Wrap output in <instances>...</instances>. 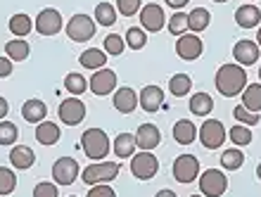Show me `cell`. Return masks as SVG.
I'll list each match as a JSON object with an SVG mask.
<instances>
[{"label": "cell", "mask_w": 261, "mask_h": 197, "mask_svg": "<svg viewBox=\"0 0 261 197\" xmlns=\"http://www.w3.org/2000/svg\"><path fill=\"white\" fill-rule=\"evenodd\" d=\"M117 10L124 17H133L140 12V0H117Z\"/></svg>", "instance_id": "7bdbcfd3"}, {"label": "cell", "mask_w": 261, "mask_h": 197, "mask_svg": "<svg viewBox=\"0 0 261 197\" xmlns=\"http://www.w3.org/2000/svg\"><path fill=\"white\" fill-rule=\"evenodd\" d=\"M64 88L69 90V93H71V95H81V93H86V88H88V83H86V79H83L81 74H74V71H71V74H67L64 76Z\"/></svg>", "instance_id": "d590c367"}, {"label": "cell", "mask_w": 261, "mask_h": 197, "mask_svg": "<svg viewBox=\"0 0 261 197\" xmlns=\"http://www.w3.org/2000/svg\"><path fill=\"white\" fill-rule=\"evenodd\" d=\"M256 178H259V181H261V164H259V166H256Z\"/></svg>", "instance_id": "f907efd6"}, {"label": "cell", "mask_w": 261, "mask_h": 197, "mask_svg": "<svg viewBox=\"0 0 261 197\" xmlns=\"http://www.w3.org/2000/svg\"><path fill=\"white\" fill-rule=\"evenodd\" d=\"M233 116H235V121L242 124V126H256V124H259V114H256V112L245 109L242 105L233 109Z\"/></svg>", "instance_id": "ab89813d"}, {"label": "cell", "mask_w": 261, "mask_h": 197, "mask_svg": "<svg viewBox=\"0 0 261 197\" xmlns=\"http://www.w3.org/2000/svg\"><path fill=\"white\" fill-rule=\"evenodd\" d=\"M62 14H60V10H55V7H45V10H41L38 12V17H36V31L41 36H55L62 31Z\"/></svg>", "instance_id": "30bf717a"}, {"label": "cell", "mask_w": 261, "mask_h": 197, "mask_svg": "<svg viewBox=\"0 0 261 197\" xmlns=\"http://www.w3.org/2000/svg\"><path fill=\"white\" fill-rule=\"evenodd\" d=\"M36 162V155L34 150L27 147V145H14L12 150H10V164H12L17 171H27L31 169Z\"/></svg>", "instance_id": "d6986e66"}, {"label": "cell", "mask_w": 261, "mask_h": 197, "mask_svg": "<svg viewBox=\"0 0 261 197\" xmlns=\"http://www.w3.org/2000/svg\"><path fill=\"white\" fill-rule=\"evenodd\" d=\"M138 105L145 109V112H159V109L164 107V90L159 88V86H145L140 90V95H138Z\"/></svg>", "instance_id": "2e32d148"}, {"label": "cell", "mask_w": 261, "mask_h": 197, "mask_svg": "<svg viewBox=\"0 0 261 197\" xmlns=\"http://www.w3.org/2000/svg\"><path fill=\"white\" fill-rule=\"evenodd\" d=\"M95 19L88 17V14H74L71 19L67 21V36L71 38L74 43H86L95 36Z\"/></svg>", "instance_id": "5b68a950"}, {"label": "cell", "mask_w": 261, "mask_h": 197, "mask_svg": "<svg viewBox=\"0 0 261 197\" xmlns=\"http://www.w3.org/2000/svg\"><path fill=\"white\" fill-rule=\"evenodd\" d=\"M14 188H17V176H14V171L7 169V166H0V197L14 192Z\"/></svg>", "instance_id": "8d00e7d4"}, {"label": "cell", "mask_w": 261, "mask_h": 197, "mask_svg": "<svg viewBox=\"0 0 261 197\" xmlns=\"http://www.w3.org/2000/svg\"><path fill=\"white\" fill-rule=\"evenodd\" d=\"M7 112H10V105H7L5 97H0V121L7 116Z\"/></svg>", "instance_id": "bcb514c9"}, {"label": "cell", "mask_w": 261, "mask_h": 197, "mask_svg": "<svg viewBox=\"0 0 261 197\" xmlns=\"http://www.w3.org/2000/svg\"><path fill=\"white\" fill-rule=\"evenodd\" d=\"M62 136V131L55 121H41L36 124V140L41 145H55Z\"/></svg>", "instance_id": "cb8c5ba5"}, {"label": "cell", "mask_w": 261, "mask_h": 197, "mask_svg": "<svg viewBox=\"0 0 261 197\" xmlns=\"http://www.w3.org/2000/svg\"><path fill=\"white\" fill-rule=\"evenodd\" d=\"M10 31L14 34V38H24V36H29L31 34V29H34V19L29 17V14H24V12H17V14H12L10 17Z\"/></svg>", "instance_id": "484cf974"}, {"label": "cell", "mask_w": 261, "mask_h": 197, "mask_svg": "<svg viewBox=\"0 0 261 197\" xmlns=\"http://www.w3.org/2000/svg\"><path fill=\"white\" fill-rule=\"evenodd\" d=\"M95 24H100V27H114L117 24V7L112 5V3H97Z\"/></svg>", "instance_id": "f546056e"}, {"label": "cell", "mask_w": 261, "mask_h": 197, "mask_svg": "<svg viewBox=\"0 0 261 197\" xmlns=\"http://www.w3.org/2000/svg\"><path fill=\"white\" fill-rule=\"evenodd\" d=\"M124 41L130 50H140V48H145V43H147V31H145L143 27H130V29H126Z\"/></svg>", "instance_id": "836d02e7"}, {"label": "cell", "mask_w": 261, "mask_h": 197, "mask_svg": "<svg viewBox=\"0 0 261 197\" xmlns=\"http://www.w3.org/2000/svg\"><path fill=\"white\" fill-rule=\"evenodd\" d=\"M71 197H74V195H71Z\"/></svg>", "instance_id": "9f6ffc18"}, {"label": "cell", "mask_w": 261, "mask_h": 197, "mask_svg": "<svg viewBox=\"0 0 261 197\" xmlns=\"http://www.w3.org/2000/svg\"><path fill=\"white\" fill-rule=\"evenodd\" d=\"M169 34H173V36L188 34V14L186 12L171 14V19H169Z\"/></svg>", "instance_id": "f35d334b"}, {"label": "cell", "mask_w": 261, "mask_h": 197, "mask_svg": "<svg viewBox=\"0 0 261 197\" xmlns=\"http://www.w3.org/2000/svg\"><path fill=\"white\" fill-rule=\"evenodd\" d=\"M112 150H114V155H117L119 159H130L138 150L136 136H133V133H119V136L114 138V143H112Z\"/></svg>", "instance_id": "7402d4cb"}, {"label": "cell", "mask_w": 261, "mask_h": 197, "mask_svg": "<svg viewBox=\"0 0 261 197\" xmlns=\"http://www.w3.org/2000/svg\"><path fill=\"white\" fill-rule=\"evenodd\" d=\"M173 178L178 183L188 185L199 178V159L195 155H180L173 162Z\"/></svg>", "instance_id": "ba28073f"}, {"label": "cell", "mask_w": 261, "mask_h": 197, "mask_svg": "<svg viewBox=\"0 0 261 197\" xmlns=\"http://www.w3.org/2000/svg\"><path fill=\"white\" fill-rule=\"evenodd\" d=\"M242 95V107L249 109V112H256L261 114V83H252V86H245Z\"/></svg>", "instance_id": "d4e9b609"}, {"label": "cell", "mask_w": 261, "mask_h": 197, "mask_svg": "<svg viewBox=\"0 0 261 197\" xmlns=\"http://www.w3.org/2000/svg\"><path fill=\"white\" fill-rule=\"evenodd\" d=\"M195 138H197V126L190 119H178L173 126V140L178 145H190L195 143Z\"/></svg>", "instance_id": "603a6c76"}, {"label": "cell", "mask_w": 261, "mask_h": 197, "mask_svg": "<svg viewBox=\"0 0 261 197\" xmlns=\"http://www.w3.org/2000/svg\"><path fill=\"white\" fill-rule=\"evenodd\" d=\"M214 3H228V0H214Z\"/></svg>", "instance_id": "816d5d0a"}, {"label": "cell", "mask_w": 261, "mask_h": 197, "mask_svg": "<svg viewBox=\"0 0 261 197\" xmlns=\"http://www.w3.org/2000/svg\"><path fill=\"white\" fill-rule=\"evenodd\" d=\"M164 24H166V14H164V10H162V5L150 3V5H145L143 10H140V27H143L145 31L157 34V31L164 29Z\"/></svg>", "instance_id": "7c38bea8"}, {"label": "cell", "mask_w": 261, "mask_h": 197, "mask_svg": "<svg viewBox=\"0 0 261 197\" xmlns=\"http://www.w3.org/2000/svg\"><path fill=\"white\" fill-rule=\"evenodd\" d=\"M169 7H173V10H180V7H186L188 5V0H164Z\"/></svg>", "instance_id": "7dc6e473"}, {"label": "cell", "mask_w": 261, "mask_h": 197, "mask_svg": "<svg viewBox=\"0 0 261 197\" xmlns=\"http://www.w3.org/2000/svg\"><path fill=\"white\" fill-rule=\"evenodd\" d=\"M245 3H254V0H245Z\"/></svg>", "instance_id": "11a10c76"}, {"label": "cell", "mask_w": 261, "mask_h": 197, "mask_svg": "<svg viewBox=\"0 0 261 197\" xmlns=\"http://www.w3.org/2000/svg\"><path fill=\"white\" fill-rule=\"evenodd\" d=\"M216 90H219L223 97H235L240 95L245 86H247V69L240 67V64H223V67L216 71Z\"/></svg>", "instance_id": "6da1fadb"}, {"label": "cell", "mask_w": 261, "mask_h": 197, "mask_svg": "<svg viewBox=\"0 0 261 197\" xmlns=\"http://www.w3.org/2000/svg\"><path fill=\"white\" fill-rule=\"evenodd\" d=\"M228 138H230V143L238 145V147H245V145L252 143V129L249 126H242V124H238V126H233V129L228 131Z\"/></svg>", "instance_id": "e575fe53"}, {"label": "cell", "mask_w": 261, "mask_h": 197, "mask_svg": "<svg viewBox=\"0 0 261 197\" xmlns=\"http://www.w3.org/2000/svg\"><path fill=\"white\" fill-rule=\"evenodd\" d=\"M119 169H121V166H119L117 162H95V164H90V166H86L81 178L86 185L110 183V181H114V178L119 176Z\"/></svg>", "instance_id": "3957f363"}, {"label": "cell", "mask_w": 261, "mask_h": 197, "mask_svg": "<svg viewBox=\"0 0 261 197\" xmlns=\"http://www.w3.org/2000/svg\"><path fill=\"white\" fill-rule=\"evenodd\" d=\"M212 109H214V100L209 93H195V95L190 97V112H193V114L206 119V114H209Z\"/></svg>", "instance_id": "4dcf8cb0"}, {"label": "cell", "mask_w": 261, "mask_h": 197, "mask_svg": "<svg viewBox=\"0 0 261 197\" xmlns=\"http://www.w3.org/2000/svg\"><path fill=\"white\" fill-rule=\"evenodd\" d=\"M81 150L90 162H102L105 157L110 155L112 145L102 129H88V131H83V136H81Z\"/></svg>", "instance_id": "7a4b0ae2"}, {"label": "cell", "mask_w": 261, "mask_h": 197, "mask_svg": "<svg viewBox=\"0 0 261 197\" xmlns=\"http://www.w3.org/2000/svg\"><path fill=\"white\" fill-rule=\"evenodd\" d=\"M34 197H60L57 183H48V181H41V183L34 188Z\"/></svg>", "instance_id": "b9f144b4"}, {"label": "cell", "mask_w": 261, "mask_h": 197, "mask_svg": "<svg viewBox=\"0 0 261 197\" xmlns=\"http://www.w3.org/2000/svg\"><path fill=\"white\" fill-rule=\"evenodd\" d=\"M162 143V133L154 124H143L136 133V145L138 150H145V152H152V150L157 147Z\"/></svg>", "instance_id": "e0dca14e"}, {"label": "cell", "mask_w": 261, "mask_h": 197, "mask_svg": "<svg viewBox=\"0 0 261 197\" xmlns=\"http://www.w3.org/2000/svg\"><path fill=\"white\" fill-rule=\"evenodd\" d=\"M245 164V155H242L240 147H230L221 155V166L226 171H238Z\"/></svg>", "instance_id": "d6a6232c"}, {"label": "cell", "mask_w": 261, "mask_h": 197, "mask_svg": "<svg viewBox=\"0 0 261 197\" xmlns=\"http://www.w3.org/2000/svg\"><path fill=\"white\" fill-rule=\"evenodd\" d=\"M88 197H117V192H114V188L107 183H97L93 185L88 190Z\"/></svg>", "instance_id": "ee69618b"}, {"label": "cell", "mask_w": 261, "mask_h": 197, "mask_svg": "<svg viewBox=\"0 0 261 197\" xmlns=\"http://www.w3.org/2000/svg\"><path fill=\"white\" fill-rule=\"evenodd\" d=\"M21 116H24V121H29V124H41V121H45V116H48V107H45L43 100L31 97V100H27L21 105Z\"/></svg>", "instance_id": "ffe728a7"}, {"label": "cell", "mask_w": 261, "mask_h": 197, "mask_svg": "<svg viewBox=\"0 0 261 197\" xmlns=\"http://www.w3.org/2000/svg\"><path fill=\"white\" fill-rule=\"evenodd\" d=\"M256 45L261 48V27H259V31H256Z\"/></svg>", "instance_id": "681fc988"}, {"label": "cell", "mask_w": 261, "mask_h": 197, "mask_svg": "<svg viewBox=\"0 0 261 197\" xmlns=\"http://www.w3.org/2000/svg\"><path fill=\"white\" fill-rule=\"evenodd\" d=\"M5 53L12 62H24L29 57V53H31V45L24 38H14V41L5 43Z\"/></svg>", "instance_id": "f1b7e54d"}, {"label": "cell", "mask_w": 261, "mask_h": 197, "mask_svg": "<svg viewBox=\"0 0 261 197\" xmlns=\"http://www.w3.org/2000/svg\"><path fill=\"white\" fill-rule=\"evenodd\" d=\"M190 197H204V195H190Z\"/></svg>", "instance_id": "db71d44e"}, {"label": "cell", "mask_w": 261, "mask_h": 197, "mask_svg": "<svg viewBox=\"0 0 261 197\" xmlns=\"http://www.w3.org/2000/svg\"><path fill=\"white\" fill-rule=\"evenodd\" d=\"M209 21H212V12L204 10V7H195L193 12L188 14V29H190L193 34L204 31V29L209 27Z\"/></svg>", "instance_id": "83f0119b"}, {"label": "cell", "mask_w": 261, "mask_h": 197, "mask_svg": "<svg viewBox=\"0 0 261 197\" xmlns=\"http://www.w3.org/2000/svg\"><path fill=\"white\" fill-rule=\"evenodd\" d=\"M197 138L206 150H216L226 140V126L219 119H204V124L197 131Z\"/></svg>", "instance_id": "52a82bcc"}, {"label": "cell", "mask_w": 261, "mask_h": 197, "mask_svg": "<svg viewBox=\"0 0 261 197\" xmlns=\"http://www.w3.org/2000/svg\"><path fill=\"white\" fill-rule=\"evenodd\" d=\"M202 50H204V45H202V38L197 34H183L176 41V53H178L180 60H188V62L197 60L202 55Z\"/></svg>", "instance_id": "5bb4252c"}, {"label": "cell", "mask_w": 261, "mask_h": 197, "mask_svg": "<svg viewBox=\"0 0 261 197\" xmlns=\"http://www.w3.org/2000/svg\"><path fill=\"white\" fill-rule=\"evenodd\" d=\"M169 90H171V95L176 97H186L190 90H193V79L188 74H173L171 81H169Z\"/></svg>", "instance_id": "1f68e13d"}, {"label": "cell", "mask_w": 261, "mask_h": 197, "mask_svg": "<svg viewBox=\"0 0 261 197\" xmlns=\"http://www.w3.org/2000/svg\"><path fill=\"white\" fill-rule=\"evenodd\" d=\"M154 197H178V195H176V192H173V190H159Z\"/></svg>", "instance_id": "c3c4849f"}, {"label": "cell", "mask_w": 261, "mask_h": 197, "mask_svg": "<svg viewBox=\"0 0 261 197\" xmlns=\"http://www.w3.org/2000/svg\"><path fill=\"white\" fill-rule=\"evenodd\" d=\"M17 136H19L17 124L0 121V145H14V143H17Z\"/></svg>", "instance_id": "74e56055"}, {"label": "cell", "mask_w": 261, "mask_h": 197, "mask_svg": "<svg viewBox=\"0 0 261 197\" xmlns=\"http://www.w3.org/2000/svg\"><path fill=\"white\" fill-rule=\"evenodd\" d=\"M259 83H261V67H259Z\"/></svg>", "instance_id": "f5cc1de1"}, {"label": "cell", "mask_w": 261, "mask_h": 197, "mask_svg": "<svg viewBox=\"0 0 261 197\" xmlns=\"http://www.w3.org/2000/svg\"><path fill=\"white\" fill-rule=\"evenodd\" d=\"M12 74V60L10 57H0V79H7Z\"/></svg>", "instance_id": "f6af8a7d"}, {"label": "cell", "mask_w": 261, "mask_h": 197, "mask_svg": "<svg viewBox=\"0 0 261 197\" xmlns=\"http://www.w3.org/2000/svg\"><path fill=\"white\" fill-rule=\"evenodd\" d=\"M157 171H159V159L152 152L140 150L138 155L130 157V174L138 181H150V178L157 176Z\"/></svg>", "instance_id": "277c9868"}, {"label": "cell", "mask_w": 261, "mask_h": 197, "mask_svg": "<svg viewBox=\"0 0 261 197\" xmlns=\"http://www.w3.org/2000/svg\"><path fill=\"white\" fill-rule=\"evenodd\" d=\"M57 114H60V121H62L64 126H79V124L86 119V105H83L76 95H71V97L60 102Z\"/></svg>", "instance_id": "9c48e42d"}, {"label": "cell", "mask_w": 261, "mask_h": 197, "mask_svg": "<svg viewBox=\"0 0 261 197\" xmlns=\"http://www.w3.org/2000/svg\"><path fill=\"white\" fill-rule=\"evenodd\" d=\"M259 53L261 48L256 45V41H249V38H242L233 45V57H235V64L240 67H252L259 62Z\"/></svg>", "instance_id": "4fadbf2b"}, {"label": "cell", "mask_w": 261, "mask_h": 197, "mask_svg": "<svg viewBox=\"0 0 261 197\" xmlns=\"http://www.w3.org/2000/svg\"><path fill=\"white\" fill-rule=\"evenodd\" d=\"M88 86L95 95H100V97L110 95L112 90H117V74H114L112 69H97Z\"/></svg>", "instance_id": "9a60e30c"}, {"label": "cell", "mask_w": 261, "mask_h": 197, "mask_svg": "<svg viewBox=\"0 0 261 197\" xmlns=\"http://www.w3.org/2000/svg\"><path fill=\"white\" fill-rule=\"evenodd\" d=\"M53 178L57 185H71L79 178V162L74 157H60L53 164Z\"/></svg>", "instance_id": "8fae6325"}, {"label": "cell", "mask_w": 261, "mask_h": 197, "mask_svg": "<svg viewBox=\"0 0 261 197\" xmlns=\"http://www.w3.org/2000/svg\"><path fill=\"white\" fill-rule=\"evenodd\" d=\"M79 62H81L83 69H105V64H107V53H105V50H97V48H88L81 53Z\"/></svg>", "instance_id": "4316f807"}, {"label": "cell", "mask_w": 261, "mask_h": 197, "mask_svg": "<svg viewBox=\"0 0 261 197\" xmlns=\"http://www.w3.org/2000/svg\"><path fill=\"white\" fill-rule=\"evenodd\" d=\"M114 107L121 114H130L138 107V93L133 88H117L114 90Z\"/></svg>", "instance_id": "44dd1931"}, {"label": "cell", "mask_w": 261, "mask_h": 197, "mask_svg": "<svg viewBox=\"0 0 261 197\" xmlns=\"http://www.w3.org/2000/svg\"><path fill=\"white\" fill-rule=\"evenodd\" d=\"M199 190L204 197H221L228 190V178L221 169H206L199 174Z\"/></svg>", "instance_id": "8992f818"}, {"label": "cell", "mask_w": 261, "mask_h": 197, "mask_svg": "<svg viewBox=\"0 0 261 197\" xmlns=\"http://www.w3.org/2000/svg\"><path fill=\"white\" fill-rule=\"evenodd\" d=\"M124 45H126V41L117 34H110L107 38H105V53L112 55V57H117V55L124 53Z\"/></svg>", "instance_id": "60d3db41"}, {"label": "cell", "mask_w": 261, "mask_h": 197, "mask_svg": "<svg viewBox=\"0 0 261 197\" xmlns=\"http://www.w3.org/2000/svg\"><path fill=\"white\" fill-rule=\"evenodd\" d=\"M235 24L240 29H254L261 24V10L254 3H245L235 10Z\"/></svg>", "instance_id": "ac0fdd59"}]
</instances>
